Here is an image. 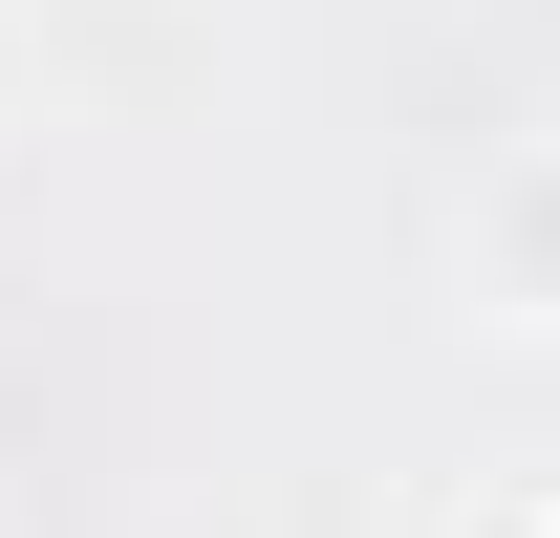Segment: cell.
I'll use <instances>...</instances> for the list:
<instances>
[{
  "mask_svg": "<svg viewBox=\"0 0 560 538\" xmlns=\"http://www.w3.org/2000/svg\"><path fill=\"white\" fill-rule=\"evenodd\" d=\"M453 280H475V324L560 344V130H539V151H495V173H475V215H453Z\"/></svg>",
  "mask_w": 560,
  "mask_h": 538,
  "instance_id": "cell-1",
  "label": "cell"
},
{
  "mask_svg": "<svg viewBox=\"0 0 560 538\" xmlns=\"http://www.w3.org/2000/svg\"><path fill=\"white\" fill-rule=\"evenodd\" d=\"M388 538H560V495H517V473H475V495H410Z\"/></svg>",
  "mask_w": 560,
  "mask_h": 538,
  "instance_id": "cell-2",
  "label": "cell"
},
{
  "mask_svg": "<svg viewBox=\"0 0 560 538\" xmlns=\"http://www.w3.org/2000/svg\"><path fill=\"white\" fill-rule=\"evenodd\" d=\"M0 130H22V0H0Z\"/></svg>",
  "mask_w": 560,
  "mask_h": 538,
  "instance_id": "cell-3",
  "label": "cell"
}]
</instances>
